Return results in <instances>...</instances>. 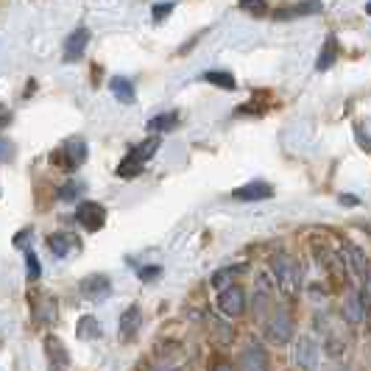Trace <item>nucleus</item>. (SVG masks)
<instances>
[{"label": "nucleus", "instance_id": "nucleus-1", "mask_svg": "<svg viewBox=\"0 0 371 371\" xmlns=\"http://www.w3.org/2000/svg\"><path fill=\"white\" fill-rule=\"evenodd\" d=\"M156 148H159V137L142 139L137 148H132V151H129V156L120 162L118 176H120V179H132V176H137L139 171H142V165H145V162L156 154Z\"/></svg>", "mask_w": 371, "mask_h": 371}, {"label": "nucleus", "instance_id": "nucleus-2", "mask_svg": "<svg viewBox=\"0 0 371 371\" xmlns=\"http://www.w3.org/2000/svg\"><path fill=\"white\" fill-rule=\"evenodd\" d=\"M293 332H296V321L285 307H279L271 319H266V338L277 346H285L293 338Z\"/></svg>", "mask_w": 371, "mask_h": 371}, {"label": "nucleus", "instance_id": "nucleus-3", "mask_svg": "<svg viewBox=\"0 0 371 371\" xmlns=\"http://www.w3.org/2000/svg\"><path fill=\"white\" fill-rule=\"evenodd\" d=\"M87 156H90L87 142L79 139V137H73V139H67V142L53 154V162L62 165L64 171H76V168H81V165L87 162Z\"/></svg>", "mask_w": 371, "mask_h": 371}, {"label": "nucleus", "instance_id": "nucleus-4", "mask_svg": "<svg viewBox=\"0 0 371 371\" xmlns=\"http://www.w3.org/2000/svg\"><path fill=\"white\" fill-rule=\"evenodd\" d=\"M271 268H274V274H277L279 287H282L287 296H296V293H299V266H296V260L287 257V254H279V257H274Z\"/></svg>", "mask_w": 371, "mask_h": 371}, {"label": "nucleus", "instance_id": "nucleus-5", "mask_svg": "<svg viewBox=\"0 0 371 371\" xmlns=\"http://www.w3.org/2000/svg\"><path fill=\"white\" fill-rule=\"evenodd\" d=\"M343 263L358 274V279L363 282V287L369 285V257H366V251H363L360 246L346 243V246H343Z\"/></svg>", "mask_w": 371, "mask_h": 371}, {"label": "nucleus", "instance_id": "nucleus-6", "mask_svg": "<svg viewBox=\"0 0 371 371\" xmlns=\"http://www.w3.org/2000/svg\"><path fill=\"white\" fill-rule=\"evenodd\" d=\"M218 310L227 313V316H240V313L246 310V293H243L240 285H229V287L221 290V296H218Z\"/></svg>", "mask_w": 371, "mask_h": 371}, {"label": "nucleus", "instance_id": "nucleus-7", "mask_svg": "<svg viewBox=\"0 0 371 371\" xmlns=\"http://www.w3.org/2000/svg\"><path fill=\"white\" fill-rule=\"evenodd\" d=\"M296 366L302 371L319 369V343L313 338H307V335L296 341Z\"/></svg>", "mask_w": 371, "mask_h": 371}, {"label": "nucleus", "instance_id": "nucleus-8", "mask_svg": "<svg viewBox=\"0 0 371 371\" xmlns=\"http://www.w3.org/2000/svg\"><path fill=\"white\" fill-rule=\"evenodd\" d=\"M79 224H81L87 232L103 229V224H106V210H103L98 201H84V204L79 207Z\"/></svg>", "mask_w": 371, "mask_h": 371}, {"label": "nucleus", "instance_id": "nucleus-9", "mask_svg": "<svg viewBox=\"0 0 371 371\" xmlns=\"http://www.w3.org/2000/svg\"><path fill=\"white\" fill-rule=\"evenodd\" d=\"M369 299H366V287L358 293V290H352L349 296H346V302H343V319L349 321V324H360L363 319H366V310H369V304H366Z\"/></svg>", "mask_w": 371, "mask_h": 371}, {"label": "nucleus", "instance_id": "nucleus-10", "mask_svg": "<svg viewBox=\"0 0 371 371\" xmlns=\"http://www.w3.org/2000/svg\"><path fill=\"white\" fill-rule=\"evenodd\" d=\"M87 45H90V31H87V28H76V31L64 40V62H79V59H84Z\"/></svg>", "mask_w": 371, "mask_h": 371}, {"label": "nucleus", "instance_id": "nucleus-11", "mask_svg": "<svg viewBox=\"0 0 371 371\" xmlns=\"http://www.w3.org/2000/svg\"><path fill=\"white\" fill-rule=\"evenodd\" d=\"M45 355L50 360V371H64L70 366V355H67L64 343L56 335H47L45 338Z\"/></svg>", "mask_w": 371, "mask_h": 371}, {"label": "nucleus", "instance_id": "nucleus-12", "mask_svg": "<svg viewBox=\"0 0 371 371\" xmlns=\"http://www.w3.org/2000/svg\"><path fill=\"white\" fill-rule=\"evenodd\" d=\"M81 293H84V299H90V302H101V299H106L109 293H112V282L109 277H87L81 279Z\"/></svg>", "mask_w": 371, "mask_h": 371}, {"label": "nucleus", "instance_id": "nucleus-13", "mask_svg": "<svg viewBox=\"0 0 371 371\" xmlns=\"http://www.w3.org/2000/svg\"><path fill=\"white\" fill-rule=\"evenodd\" d=\"M240 371H268V358H266V352L257 343H251V346L243 349V355H240Z\"/></svg>", "mask_w": 371, "mask_h": 371}, {"label": "nucleus", "instance_id": "nucleus-14", "mask_svg": "<svg viewBox=\"0 0 371 371\" xmlns=\"http://www.w3.org/2000/svg\"><path fill=\"white\" fill-rule=\"evenodd\" d=\"M271 195H274V187L268 182H249V185L234 190L237 201H263V198H271Z\"/></svg>", "mask_w": 371, "mask_h": 371}, {"label": "nucleus", "instance_id": "nucleus-15", "mask_svg": "<svg viewBox=\"0 0 371 371\" xmlns=\"http://www.w3.org/2000/svg\"><path fill=\"white\" fill-rule=\"evenodd\" d=\"M139 326H142V310H139V304H132V307L120 316V338H123V341H132L139 332Z\"/></svg>", "mask_w": 371, "mask_h": 371}, {"label": "nucleus", "instance_id": "nucleus-16", "mask_svg": "<svg viewBox=\"0 0 371 371\" xmlns=\"http://www.w3.org/2000/svg\"><path fill=\"white\" fill-rule=\"evenodd\" d=\"M321 11V0H302L290 8H279L277 17L279 20H290V17H304V14H319Z\"/></svg>", "mask_w": 371, "mask_h": 371}, {"label": "nucleus", "instance_id": "nucleus-17", "mask_svg": "<svg viewBox=\"0 0 371 371\" xmlns=\"http://www.w3.org/2000/svg\"><path fill=\"white\" fill-rule=\"evenodd\" d=\"M109 90H112V95H115L120 103H135V101H137L135 84H132L129 79H123V76H115V79L109 81Z\"/></svg>", "mask_w": 371, "mask_h": 371}, {"label": "nucleus", "instance_id": "nucleus-18", "mask_svg": "<svg viewBox=\"0 0 371 371\" xmlns=\"http://www.w3.org/2000/svg\"><path fill=\"white\" fill-rule=\"evenodd\" d=\"M47 246H50V251H53L56 257H67L70 249H76V237H73V234H50V237H47Z\"/></svg>", "mask_w": 371, "mask_h": 371}, {"label": "nucleus", "instance_id": "nucleus-19", "mask_svg": "<svg viewBox=\"0 0 371 371\" xmlns=\"http://www.w3.org/2000/svg\"><path fill=\"white\" fill-rule=\"evenodd\" d=\"M176 123H179V115L165 112V115H156L148 120V132H171V129H176Z\"/></svg>", "mask_w": 371, "mask_h": 371}, {"label": "nucleus", "instance_id": "nucleus-20", "mask_svg": "<svg viewBox=\"0 0 371 371\" xmlns=\"http://www.w3.org/2000/svg\"><path fill=\"white\" fill-rule=\"evenodd\" d=\"M204 81H210V84H215V87H221V90H234V87H237L234 76L227 73V70H210V73H204Z\"/></svg>", "mask_w": 371, "mask_h": 371}, {"label": "nucleus", "instance_id": "nucleus-21", "mask_svg": "<svg viewBox=\"0 0 371 371\" xmlns=\"http://www.w3.org/2000/svg\"><path fill=\"white\" fill-rule=\"evenodd\" d=\"M79 338L81 341H95V338H101V326L95 321L93 316H84V319H79Z\"/></svg>", "mask_w": 371, "mask_h": 371}, {"label": "nucleus", "instance_id": "nucleus-22", "mask_svg": "<svg viewBox=\"0 0 371 371\" xmlns=\"http://www.w3.org/2000/svg\"><path fill=\"white\" fill-rule=\"evenodd\" d=\"M335 56H338V42H335V37H329V40L324 42V50H321L319 62H316V67H319V70H326V67H332Z\"/></svg>", "mask_w": 371, "mask_h": 371}, {"label": "nucleus", "instance_id": "nucleus-23", "mask_svg": "<svg viewBox=\"0 0 371 371\" xmlns=\"http://www.w3.org/2000/svg\"><path fill=\"white\" fill-rule=\"evenodd\" d=\"M268 310H271V293L268 290H257V296H254V319L263 321L268 316Z\"/></svg>", "mask_w": 371, "mask_h": 371}, {"label": "nucleus", "instance_id": "nucleus-24", "mask_svg": "<svg viewBox=\"0 0 371 371\" xmlns=\"http://www.w3.org/2000/svg\"><path fill=\"white\" fill-rule=\"evenodd\" d=\"M240 271H243V266H240V268H237V266H232V268H224V271L212 274V287H221V290H224V287H229V282H232V279L237 277Z\"/></svg>", "mask_w": 371, "mask_h": 371}, {"label": "nucleus", "instance_id": "nucleus-25", "mask_svg": "<svg viewBox=\"0 0 371 371\" xmlns=\"http://www.w3.org/2000/svg\"><path fill=\"white\" fill-rule=\"evenodd\" d=\"M243 11H249V14H254V17H263L266 11H268V3L266 0H240L237 3Z\"/></svg>", "mask_w": 371, "mask_h": 371}, {"label": "nucleus", "instance_id": "nucleus-26", "mask_svg": "<svg viewBox=\"0 0 371 371\" xmlns=\"http://www.w3.org/2000/svg\"><path fill=\"white\" fill-rule=\"evenodd\" d=\"M25 266H28V279L37 282L40 274H42V266H40V260H37V254L31 249H25Z\"/></svg>", "mask_w": 371, "mask_h": 371}, {"label": "nucleus", "instance_id": "nucleus-27", "mask_svg": "<svg viewBox=\"0 0 371 371\" xmlns=\"http://www.w3.org/2000/svg\"><path fill=\"white\" fill-rule=\"evenodd\" d=\"M81 190H84V185H81V182H67V185L59 190V198H62V201H76Z\"/></svg>", "mask_w": 371, "mask_h": 371}, {"label": "nucleus", "instance_id": "nucleus-28", "mask_svg": "<svg viewBox=\"0 0 371 371\" xmlns=\"http://www.w3.org/2000/svg\"><path fill=\"white\" fill-rule=\"evenodd\" d=\"M14 159V142L0 137V162H11Z\"/></svg>", "mask_w": 371, "mask_h": 371}, {"label": "nucleus", "instance_id": "nucleus-29", "mask_svg": "<svg viewBox=\"0 0 371 371\" xmlns=\"http://www.w3.org/2000/svg\"><path fill=\"white\" fill-rule=\"evenodd\" d=\"M137 274L142 282H151V279H156L159 274H162V268H159V266H145V268H139Z\"/></svg>", "mask_w": 371, "mask_h": 371}, {"label": "nucleus", "instance_id": "nucleus-30", "mask_svg": "<svg viewBox=\"0 0 371 371\" xmlns=\"http://www.w3.org/2000/svg\"><path fill=\"white\" fill-rule=\"evenodd\" d=\"M171 11H173V3H156V6H154V20L159 23V20H165Z\"/></svg>", "mask_w": 371, "mask_h": 371}, {"label": "nucleus", "instance_id": "nucleus-31", "mask_svg": "<svg viewBox=\"0 0 371 371\" xmlns=\"http://www.w3.org/2000/svg\"><path fill=\"white\" fill-rule=\"evenodd\" d=\"M28 237H31V229H23L20 234H14V246L17 249H28Z\"/></svg>", "mask_w": 371, "mask_h": 371}, {"label": "nucleus", "instance_id": "nucleus-32", "mask_svg": "<svg viewBox=\"0 0 371 371\" xmlns=\"http://www.w3.org/2000/svg\"><path fill=\"white\" fill-rule=\"evenodd\" d=\"M11 123V109H6V106H0V129H6Z\"/></svg>", "mask_w": 371, "mask_h": 371}, {"label": "nucleus", "instance_id": "nucleus-33", "mask_svg": "<svg viewBox=\"0 0 371 371\" xmlns=\"http://www.w3.org/2000/svg\"><path fill=\"white\" fill-rule=\"evenodd\" d=\"M212 371H232V366H229V363H224V360H221V363H215V369Z\"/></svg>", "mask_w": 371, "mask_h": 371}, {"label": "nucleus", "instance_id": "nucleus-34", "mask_svg": "<svg viewBox=\"0 0 371 371\" xmlns=\"http://www.w3.org/2000/svg\"><path fill=\"white\" fill-rule=\"evenodd\" d=\"M329 371H346L343 366H335V369H329Z\"/></svg>", "mask_w": 371, "mask_h": 371}]
</instances>
